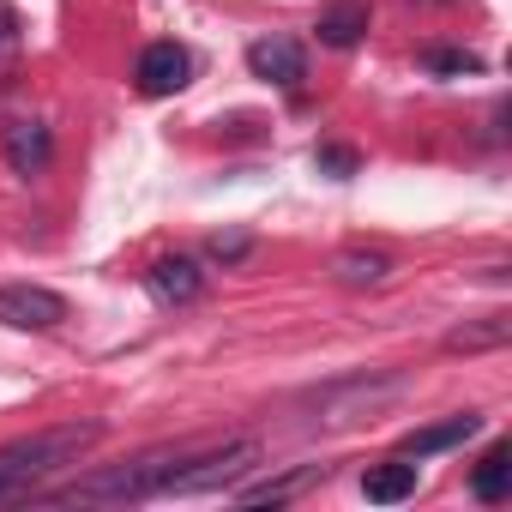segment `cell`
<instances>
[{
    "label": "cell",
    "mask_w": 512,
    "mask_h": 512,
    "mask_svg": "<svg viewBox=\"0 0 512 512\" xmlns=\"http://www.w3.org/2000/svg\"><path fill=\"white\" fill-rule=\"evenodd\" d=\"M512 338V320L506 314H488V320H476V326H458V332H446V350H464V356H476V350H500Z\"/></svg>",
    "instance_id": "12"
},
{
    "label": "cell",
    "mask_w": 512,
    "mask_h": 512,
    "mask_svg": "<svg viewBox=\"0 0 512 512\" xmlns=\"http://www.w3.org/2000/svg\"><path fill=\"white\" fill-rule=\"evenodd\" d=\"M482 428V416L476 410H464V416H446V422H434V428H416V434H404V446H398V458H434V452H452V446H464L470 434Z\"/></svg>",
    "instance_id": "8"
},
{
    "label": "cell",
    "mask_w": 512,
    "mask_h": 512,
    "mask_svg": "<svg viewBox=\"0 0 512 512\" xmlns=\"http://www.w3.org/2000/svg\"><path fill=\"white\" fill-rule=\"evenodd\" d=\"M326 482V464H302V470H290V476H272V482H253V488H235V506H290V500H302L308 488H320Z\"/></svg>",
    "instance_id": "9"
},
{
    "label": "cell",
    "mask_w": 512,
    "mask_h": 512,
    "mask_svg": "<svg viewBox=\"0 0 512 512\" xmlns=\"http://www.w3.org/2000/svg\"><path fill=\"white\" fill-rule=\"evenodd\" d=\"M506 488H512V452L506 446H488V458L470 476V494L476 500H506Z\"/></svg>",
    "instance_id": "13"
},
{
    "label": "cell",
    "mask_w": 512,
    "mask_h": 512,
    "mask_svg": "<svg viewBox=\"0 0 512 512\" xmlns=\"http://www.w3.org/2000/svg\"><path fill=\"white\" fill-rule=\"evenodd\" d=\"M199 452V440H181V446H157V452H145V458H133V464H109V470H97V476H79L73 488H61L55 500H85V506H97V500H145V494H163L169 488V476L187 464Z\"/></svg>",
    "instance_id": "1"
},
{
    "label": "cell",
    "mask_w": 512,
    "mask_h": 512,
    "mask_svg": "<svg viewBox=\"0 0 512 512\" xmlns=\"http://www.w3.org/2000/svg\"><path fill=\"white\" fill-rule=\"evenodd\" d=\"M199 290H205V272H199V260H187V253H163L151 266V296L157 302L187 308V302H199Z\"/></svg>",
    "instance_id": "7"
},
{
    "label": "cell",
    "mask_w": 512,
    "mask_h": 512,
    "mask_svg": "<svg viewBox=\"0 0 512 512\" xmlns=\"http://www.w3.org/2000/svg\"><path fill=\"white\" fill-rule=\"evenodd\" d=\"M362 494L374 506H398L416 494V458H386V464H368L362 470Z\"/></svg>",
    "instance_id": "11"
},
{
    "label": "cell",
    "mask_w": 512,
    "mask_h": 512,
    "mask_svg": "<svg viewBox=\"0 0 512 512\" xmlns=\"http://www.w3.org/2000/svg\"><path fill=\"white\" fill-rule=\"evenodd\" d=\"M247 67H253V79H266V85H278V91H296L302 73H308V55H302V43H290V37H260V43L247 49Z\"/></svg>",
    "instance_id": "5"
},
{
    "label": "cell",
    "mask_w": 512,
    "mask_h": 512,
    "mask_svg": "<svg viewBox=\"0 0 512 512\" xmlns=\"http://www.w3.org/2000/svg\"><path fill=\"white\" fill-rule=\"evenodd\" d=\"M362 31H368V7H338V13L320 19V43L326 49H356Z\"/></svg>",
    "instance_id": "14"
},
{
    "label": "cell",
    "mask_w": 512,
    "mask_h": 512,
    "mask_svg": "<svg viewBox=\"0 0 512 512\" xmlns=\"http://www.w3.org/2000/svg\"><path fill=\"white\" fill-rule=\"evenodd\" d=\"M97 434H103V422H67V428H43V434H31V440L0 446V500L31 494V482H37V476H49V470L73 464Z\"/></svg>",
    "instance_id": "2"
},
{
    "label": "cell",
    "mask_w": 512,
    "mask_h": 512,
    "mask_svg": "<svg viewBox=\"0 0 512 512\" xmlns=\"http://www.w3.org/2000/svg\"><path fill=\"white\" fill-rule=\"evenodd\" d=\"M253 464H260V440H223V446H199L175 476H169V488L163 494H223V488H235Z\"/></svg>",
    "instance_id": "3"
},
{
    "label": "cell",
    "mask_w": 512,
    "mask_h": 512,
    "mask_svg": "<svg viewBox=\"0 0 512 512\" xmlns=\"http://www.w3.org/2000/svg\"><path fill=\"white\" fill-rule=\"evenodd\" d=\"M392 266H386V253H338V278L344 284H380Z\"/></svg>",
    "instance_id": "15"
},
{
    "label": "cell",
    "mask_w": 512,
    "mask_h": 512,
    "mask_svg": "<svg viewBox=\"0 0 512 512\" xmlns=\"http://www.w3.org/2000/svg\"><path fill=\"white\" fill-rule=\"evenodd\" d=\"M205 253H211L217 266H241L247 253H253V235H247V229H217V235L205 241Z\"/></svg>",
    "instance_id": "16"
},
{
    "label": "cell",
    "mask_w": 512,
    "mask_h": 512,
    "mask_svg": "<svg viewBox=\"0 0 512 512\" xmlns=\"http://www.w3.org/2000/svg\"><path fill=\"white\" fill-rule=\"evenodd\" d=\"M314 169L332 175V181H350V175L362 169V157H356L350 145H320V151H314Z\"/></svg>",
    "instance_id": "18"
},
{
    "label": "cell",
    "mask_w": 512,
    "mask_h": 512,
    "mask_svg": "<svg viewBox=\"0 0 512 512\" xmlns=\"http://www.w3.org/2000/svg\"><path fill=\"white\" fill-rule=\"evenodd\" d=\"M422 67L440 73V79H458V73H482V55H470V49H428Z\"/></svg>",
    "instance_id": "17"
},
{
    "label": "cell",
    "mask_w": 512,
    "mask_h": 512,
    "mask_svg": "<svg viewBox=\"0 0 512 512\" xmlns=\"http://www.w3.org/2000/svg\"><path fill=\"white\" fill-rule=\"evenodd\" d=\"M49 151L55 145H49V127L43 121H13L7 127V163H13V175H25V181L43 175L49 169Z\"/></svg>",
    "instance_id": "10"
},
{
    "label": "cell",
    "mask_w": 512,
    "mask_h": 512,
    "mask_svg": "<svg viewBox=\"0 0 512 512\" xmlns=\"http://www.w3.org/2000/svg\"><path fill=\"white\" fill-rule=\"evenodd\" d=\"M187 73H193V61H187L181 43H151V49L139 55V91H145V97H175V91L187 85Z\"/></svg>",
    "instance_id": "6"
},
{
    "label": "cell",
    "mask_w": 512,
    "mask_h": 512,
    "mask_svg": "<svg viewBox=\"0 0 512 512\" xmlns=\"http://www.w3.org/2000/svg\"><path fill=\"white\" fill-rule=\"evenodd\" d=\"M67 320V296L43 284H0V326L13 332H55Z\"/></svg>",
    "instance_id": "4"
}]
</instances>
